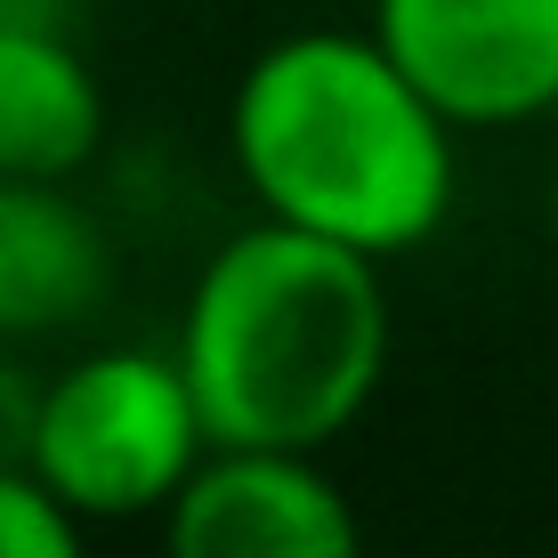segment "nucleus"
Here are the masks:
<instances>
[{
	"label": "nucleus",
	"mask_w": 558,
	"mask_h": 558,
	"mask_svg": "<svg viewBox=\"0 0 558 558\" xmlns=\"http://www.w3.org/2000/svg\"><path fill=\"white\" fill-rule=\"evenodd\" d=\"M227 154L259 219L405 259L453 219V122L380 49V33L307 25L235 73Z\"/></svg>",
	"instance_id": "1"
},
{
	"label": "nucleus",
	"mask_w": 558,
	"mask_h": 558,
	"mask_svg": "<svg viewBox=\"0 0 558 558\" xmlns=\"http://www.w3.org/2000/svg\"><path fill=\"white\" fill-rule=\"evenodd\" d=\"M389 283L356 243L252 219L195 267L179 349L210 446L324 453L349 437L389 373Z\"/></svg>",
	"instance_id": "2"
},
{
	"label": "nucleus",
	"mask_w": 558,
	"mask_h": 558,
	"mask_svg": "<svg viewBox=\"0 0 558 558\" xmlns=\"http://www.w3.org/2000/svg\"><path fill=\"white\" fill-rule=\"evenodd\" d=\"M219 453L179 349H89L41 380L25 470L89 526L162 518Z\"/></svg>",
	"instance_id": "3"
},
{
	"label": "nucleus",
	"mask_w": 558,
	"mask_h": 558,
	"mask_svg": "<svg viewBox=\"0 0 558 558\" xmlns=\"http://www.w3.org/2000/svg\"><path fill=\"white\" fill-rule=\"evenodd\" d=\"M373 33L453 130H526L558 106V0H373Z\"/></svg>",
	"instance_id": "4"
},
{
	"label": "nucleus",
	"mask_w": 558,
	"mask_h": 558,
	"mask_svg": "<svg viewBox=\"0 0 558 558\" xmlns=\"http://www.w3.org/2000/svg\"><path fill=\"white\" fill-rule=\"evenodd\" d=\"M162 558H364V526L316 453L219 446L162 510Z\"/></svg>",
	"instance_id": "5"
},
{
	"label": "nucleus",
	"mask_w": 558,
	"mask_h": 558,
	"mask_svg": "<svg viewBox=\"0 0 558 558\" xmlns=\"http://www.w3.org/2000/svg\"><path fill=\"white\" fill-rule=\"evenodd\" d=\"M113 300V243L73 179H0V349L82 332Z\"/></svg>",
	"instance_id": "6"
},
{
	"label": "nucleus",
	"mask_w": 558,
	"mask_h": 558,
	"mask_svg": "<svg viewBox=\"0 0 558 558\" xmlns=\"http://www.w3.org/2000/svg\"><path fill=\"white\" fill-rule=\"evenodd\" d=\"M106 146L98 65L57 25H0V179H82Z\"/></svg>",
	"instance_id": "7"
},
{
	"label": "nucleus",
	"mask_w": 558,
	"mask_h": 558,
	"mask_svg": "<svg viewBox=\"0 0 558 558\" xmlns=\"http://www.w3.org/2000/svg\"><path fill=\"white\" fill-rule=\"evenodd\" d=\"M0 558H89V518H73L33 470H0Z\"/></svg>",
	"instance_id": "8"
},
{
	"label": "nucleus",
	"mask_w": 558,
	"mask_h": 558,
	"mask_svg": "<svg viewBox=\"0 0 558 558\" xmlns=\"http://www.w3.org/2000/svg\"><path fill=\"white\" fill-rule=\"evenodd\" d=\"M33 421H41V380L16 364V349H0V470L33 461Z\"/></svg>",
	"instance_id": "9"
},
{
	"label": "nucleus",
	"mask_w": 558,
	"mask_h": 558,
	"mask_svg": "<svg viewBox=\"0 0 558 558\" xmlns=\"http://www.w3.org/2000/svg\"><path fill=\"white\" fill-rule=\"evenodd\" d=\"M0 25H57V33H73V0H0Z\"/></svg>",
	"instance_id": "10"
}]
</instances>
